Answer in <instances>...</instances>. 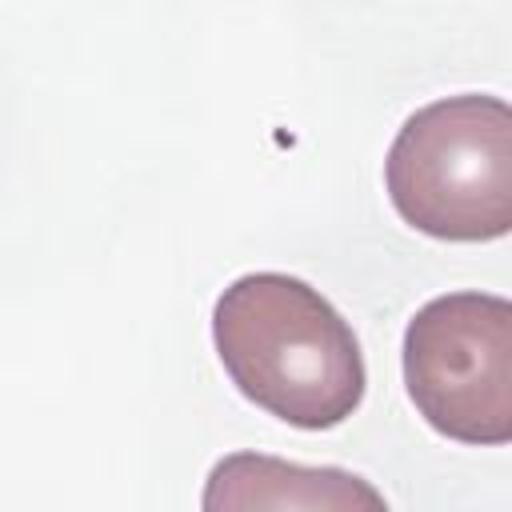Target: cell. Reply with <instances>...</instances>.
<instances>
[{"label": "cell", "instance_id": "obj_1", "mask_svg": "<svg viewBox=\"0 0 512 512\" xmlns=\"http://www.w3.org/2000/svg\"><path fill=\"white\" fill-rule=\"evenodd\" d=\"M212 340L240 396L292 428H336L364 400L368 368L352 324L300 276H236L212 304Z\"/></svg>", "mask_w": 512, "mask_h": 512}, {"label": "cell", "instance_id": "obj_2", "mask_svg": "<svg viewBox=\"0 0 512 512\" xmlns=\"http://www.w3.org/2000/svg\"><path fill=\"white\" fill-rule=\"evenodd\" d=\"M404 224L436 240H500L512 228V108L460 92L416 108L384 156Z\"/></svg>", "mask_w": 512, "mask_h": 512}, {"label": "cell", "instance_id": "obj_3", "mask_svg": "<svg viewBox=\"0 0 512 512\" xmlns=\"http://www.w3.org/2000/svg\"><path fill=\"white\" fill-rule=\"evenodd\" d=\"M404 388L448 440H512V304L496 292H444L404 328Z\"/></svg>", "mask_w": 512, "mask_h": 512}, {"label": "cell", "instance_id": "obj_4", "mask_svg": "<svg viewBox=\"0 0 512 512\" xmlns=\"http://www.w3.org/2000/svg\"><path fill=\"white\" fill-rule=\"evenodd\" d=\"M200 512H392L372 480L340 464H296L268 452L220 456L200 488Z\"/></svg>", "mask_w": 512, "mask_h": 512}]
</instances>
